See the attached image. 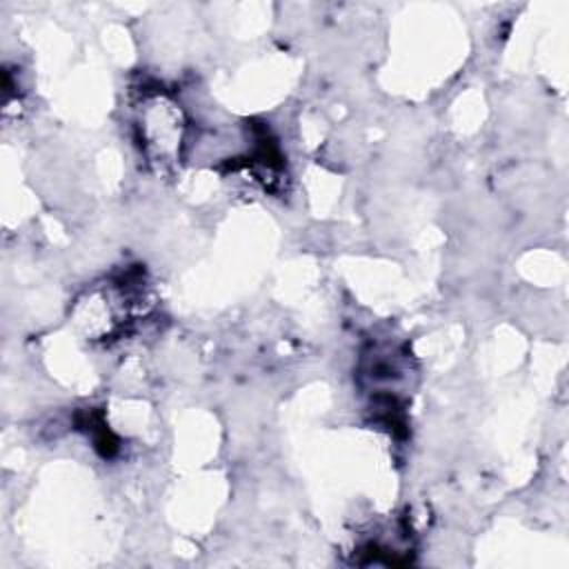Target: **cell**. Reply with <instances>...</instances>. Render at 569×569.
<instances>
[{
    "label": "cell",
    "mask_w": 569,
    "mask_h": 569,
    "mask_svg": "<svg viewBox=\"0 0 569 569\" xmlns=\"http://www.w3.org/2000/svg\"><path fill=\"white\" fill-rule=\"evenodd\" d=\"M133 129L144 160L158 173L178 167L187 133V120L180 104L162 91H144L133 104Z\"/></svg>",
    "instance_id": "1"
}]
</instances>
